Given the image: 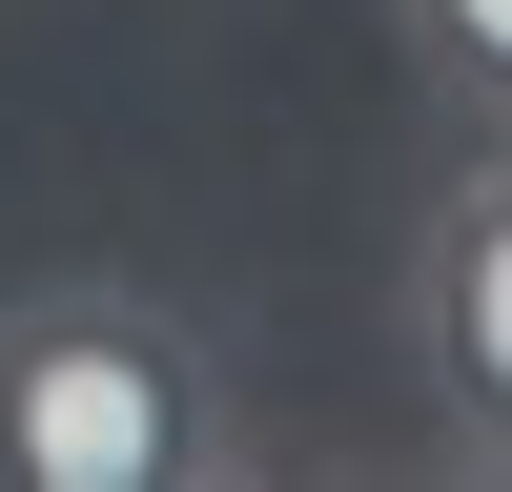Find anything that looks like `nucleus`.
<instances>
[{
	"label": "nucleus",
	"mask_w": 512,
	"mask_h": 492,
	"mask_svg": "<svg viewBox=\"0 0 512 492\" xmlns=\"http://www.w3.org/2000/svg\"><path fill=\"white\" fill-rule=\"evenodd\" d=\"M226 472H246V390L205 308L123 267L0 287V492H226Z\"/></svg>",
	"instance_id": "obj_1"
},
{
	"label": "nucleus",
	"mask_w": 512,
	"mask_h": 492,
	"mask_svg": "<svg viewBox=\"0 0 512 492\" xmlns=\"http://www.w3.org/2000/svg\"><path fill=\"white\" fill-rule=\"evenodd\" d=\"M390 308H410V390H431V431L472 451V472H512V123H472V164L431 185Z\"/></svg>",
	"instance_id": "obj_2"
},
{
	"label": "nucleus",
	"mask_w": 512,
	"mask_h": 492,
	"mask_svg": "<svg viewBox=\"0 0 512 492\" xmlns=\"http://www.w3.org/2000/svg\"><path fill=\"white\" fill-rule=\"evenodd\" d=\"M390 41L451 123H512V0H390Z\"/></svg>",
	"instance_id": "obj_3"
}]
</instances>
